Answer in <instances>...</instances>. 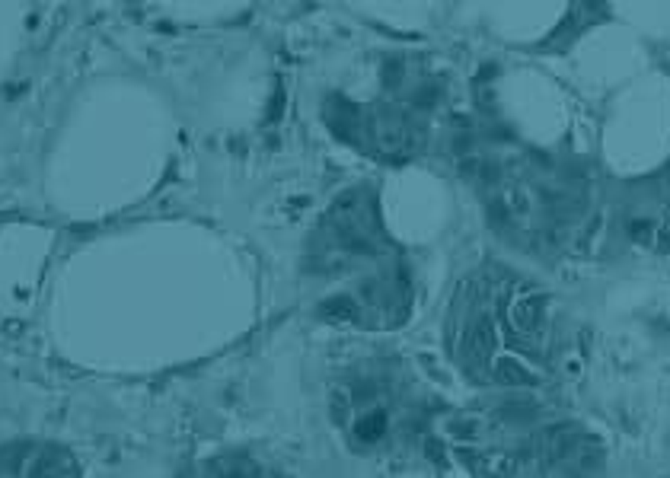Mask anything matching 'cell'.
Returning <instances> with one entry per match:
<instances>
[{
	"instance_id": "1",
	"label": "cell",
	"mask_w": 670,
	"mask_h": 478,
	"mask_svg": "<svg viewBox=\"0 0 670 478\" xmlns=\"http://www.w3.org/2000/svg\"><path fill=\"white\" fill-rule=\"evenodd\" d=\"M491 316H479L476 322H469L466 335H463V354L473 364H485L495 351V329H491Z\"/></svg>"
},
{
	"instance_id": "3",
	"label": "cell",
	"mask_w": 670,
	"mask_h": 478,
	"mask_svg": "<svg viewBox=\"0 0 670 478\" xmlns=\"http://www.w3.org/2000/svg\"><path fill=\"white\" fill-rule=\"evenodd\" d=\"M491 380L501 382V386H530L533 373H530V367L521 364L517 357H495V364H491Z\"/></svg>"
},
{
	"instance_id": "7",
	"label": "cell",
	"mask_w": 670,
	"mask_h": 478,
	"mask_svg": "<svg viewBox=\"0 0 670 478\" xmlns=\"http://www.w3.org/2000/svg\"><path fill=\"white\" fill-rule=\"evenodd\" d=\"M574 456H578V466L584 469V472H591V469L600 462V449L597 447H584V449H578Z\"/></svg>"
},
{
	"instance_id": "4",
	"label": "cell",
	"mask_w": 670,
	"mask_h": 478,
	"mask_svg": "<svg viewBox=\"0 0 670 478\" xmlns=\"http://www.w3.org/2000/svg\"><path fill=\"white\" fill-rule=\"evenodd\" d=\"M386 434V415L383 412H371L358 421V440L361 443H374Z\"/></svg>"
},
{
	"instance_id": "6",
	"label": "cell",
	"mask_w": 670,
	"mask_h": 478,
	"mask_svg": "<svg viewBox=\"0 0 670 478\" xmlns=\"http://www.w3.org/2000/svg\"><path fill=\"white\" fill-rule=\"evenodd\" d=\"M629 236L639 245H654L658 243V223L648 220V217H632L629 220Z\"/></svg>"
},
{
	"instance_id": "5",
	"label": "cell",
	"mask_w": 670,
	"mask_h": 478,
	"mask_svg": "<svg viewBox=\"0 0 670 478\" xmlns=\"http://www.w3.org/2000/svg\"><path fill=\"white\" fill-rule=\"evenodd\" d=\"M323 316L335 319V322H354L358 319V303L348 297H335L329 303H323Z\"/></svg>"
},
{
	"instance_id": "2",
	"label": "cell",
	"mask_w": 670,
	"mask_h": 478,
	"mask_svg": "<svg viewBox=\"0 0 670 478\" xmlns=\"http://www.w3.org/2000/svg\"><path fill=\"white\" fill-rule=\"evenodd\" d=\"M508 319L521 335L539 332V325H543V319H546V300L536 297V293L517 297L514 303H511V310H508Z\"/></svg>"
}]
</instances>
